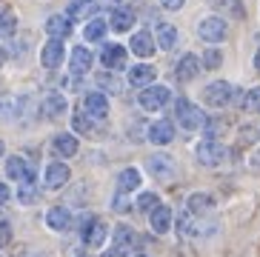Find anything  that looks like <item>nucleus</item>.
<instances>
[{"label":"nucleus","instance_id":"1","mask_svg":"<svg viewBox=\"0 0 260 257\" xmlns=\"http://www.w3.org/2000/svg\"><path fill=\"white\" fill-rule=\"evenodd\" d=\"M194 157H198V163L203 169H223L226 163L232 160V149L223 140H200L198 146H194Z\"/></svg>","mask_w":260,"mask_h":257},{"label":"nucleus","instance_id":"2","mask_svg":"<svg viewBox=\"0 0 260 257\" xmlns=\"http://www.w3.org/2000/svg\"><path fill=\"white\" fill-rule=\"evenodd\" d=\"M77 232H80V240L89 246V249H103L112 237V229H109L106 220L94 217V214H83L77 220Z\"/></svg>","mask_w":260,"mask_h":257},{"label":"nucleus","instance_id":"3","mask_svg":"<svg viewBox=\"0 0 260 257\" xmlns=\"http://www.w3.org/2000/svg\"><path fill=\"white\" fill-rule=\"evenodd\" d=\"M214 232H217V223L209 217H191L189 212L177 217V235L183 240H209L214 237Z\"/></svg>","mask_w":260,"mask_h":257},{"label":"nucleus","instance_id":"4","mask_svg":"<svg viewBox=\"0 0 260 257\" xmlns=\"http://www.w3.org/2000/svg\"><path fill=\"white\" fill-rule=\"evenodd\" d=\"M203 120H206V114H203V109H200L198 103H191L189 98L175 100V123L183 128V132H200Z\"/></svg>","mask_w":260,"mask_h":257},{"label":"nucleus","instance_id":"5","mask_svg":"<svg viewBox=\"0 0 260 257\" xmlns=\"http://www.w3.org/2000/svg\"><path fill=\"white\" fill-rule=\"evenodd\" d=\"M200 100H203V106H209V109H226L229 103H235V86H232L229 80L206 83L203 91H200Z\"/></svg>","mask_w":260,"mask_h":257},{"label":"nucleus","instance_id":"6","mask_svg":"<svg viewBox=\"0 0 260 257\" xmlns=\"http://www.w3.org/2000/svg\"><path fill=\"white\" fill-rule=\"evenodd\" d=\"M146 174L154 177V180H160V183L175 180L177 177L175 157H172L169 151H154V154H149V157H146Z\"/></svg>","mask_w":260,"mask_h":257},{"label":"nucleus","instance_id":"7","mask_svg":"<svg viewBox=\"0 0 260 257\" xmlns=\"http://www.w3.org/2000/svg\"><path fill=\"white\" fill-rule=\"evenodd\" d=\"M198 38L209 46H220L223 40L229 38V23L220 15H206L198 23Z\"/></svg>","mask_w":260,"mask_h":257},{"label":"nucleus","instance_id":"8","mask_svg":"<svg viewBox=\"0 0 260 257\" xmlns=\"http://www.w3.org/2000/svg\"><path fill=\"white\" fill-rule=\"evenodd\" d=\"M169 100H172V89L163 86V83H152V86H146V89L138 91V106L149 114H154V112H160L163 106H169Z\"/></svg>","mask_w":260,"mask_h":257},{"label":"nucleus","instance_id":"9","mask_svg":"<svg viewBox=\"0 0 260 257\" xmlns=\"http://www.w3.org/2000/svg\"><path fill=\"white\" fill-rule=\"evenodd\" d=\"M100 66L106 69V72H123L126 69V60H129V49L115 40H109V43H100V54H98Z\"/></svg>","mask_w":260,"mask_h":257},{"label":"nucleus","instance_id":"10","mask_svg":"<svg viewBox=\"0 0 260 257\" xmlns=\"http://www.w3.org/2000/svg\"><path fill=\"white\" fill-rule=\"evenodd\" d=\"M3 169H6V177L12 183H17V186L20 183H35V169H31V163L23 154H9Z\"/></svg>","mask_w":260,"mask_h":257},{"label":"nucleus","instance_id":"11","mask_svg":"<svg viewBox=\"0 0 260 257\" xmlns=\"http://www.w3.org/2000/svg\"><path fill=\"white\" fill-rule=\"evenodd\" d=\"M69 180H72V169L63 160H49L46 169H43V186L49 191H60Z\"/></svg>","mask_w":260,"mask_h":257},{"label":"nucleus","instance_id":"12","mask_svg":"<svg viewBox=\"0 0 260 257\" xmlns=\"http://www.w3.org/2000/svg\"><path fill=\"white\" fill-rule=\"evenodd\" d=\"M129 52L135 54V57H140V60H152L154 52H157V43H154V35L149 29H138V31H132V38H129Z\"/></svg>","mask_w":260,"mask_h":257},{"label":"nucleus","instance_id":"13","mask_svg":"<svg viewBox=\"0 0 260 257\" xmlns=\"http://www.w3.org/2000/svg\"><path fill=\"white\" fill-rule=\"evenodd\" d=\"M214 209H217V200H214L212 191H191V195L186 197L183 212H189L191 217H212Z\"/></svg>","mask_w":260,"mask_h":257},{"label":"nucleus","instance_id":"14","mask_svg":"<svg viewBox=\"0 0 260 257\" xmlns=\"http://www.w3.org/2000/svg\"><path fill=\"white\" fill-rule=\"evenodd\" d=\"M63 60H66V40L49 38L40 46V66L43 69H60Z\"/></svg>","mask_w":260,"mask_h":257},{"label":"nucleus","instance_id":"15","mask_svg":"<svg viewBox=\"0 0 260 257\" xmlns=\"http://www.w3.org/2000/svg\"><path fill=\"white\" fill-rule=\"evenodd\" d=\"M109 98L103 94L100 89L94 91H86V98H83V112L92 117V120H106L109 117Z\"/></svg>","mask_w":260,"mask_h":257},{"label":"nucleus","instance_id":"16","mask_svg":"<svg viewBox=\"0 0 260 257\" xmlns=\"http://www.w3.org/2000/svg\"><path fill=\"white\" fill-rule=\"evenodd\" d=\"M149 226H152L154 235H169L175 229V212H172V206H166V203L154 206L152 212H149Z\"/></svg>","mask_w":260,"mask_h":257},{"label":"nucleus","instance_id":"17","mask_svg":"<svg viewBox=\"0 0 260 257\" xmlns=\"http://www.w3.org/2000/svg\"><path fill=\"white\" fill-rule=\"evenodd\" d=\"M135 243H138V232L132 226H115L112 229V251L115 254H120V257H126L132 249H135Z\"/></svg>","mask_w":260,"mask_h":257},{"label":"nucleus","instance_id":"18","mask_svg":"<svg viewBox=\"0 0 260 257\" xmlns=\"http://www.w3.org/2000/svg\"><path fill=\"white\" fill-rule=\"evenodd\" d=\"M157 80V69L152 63H138V66L126 69V83L135 86V89H146V86H152Z\"/></svg>","mask_w":260,"mask_h":257},{"label":"nucleus","instance_id":"19","mask_svg":"<svg viewBox=\"0 0 260 257\" xmlns=\"http://www.w3.org/2000/svg\"><path fill=\"white\" fill-rule=\"evenodd\" d=\"M52 151L63 160L75 157L77 151H80V137H77L75 132H57V135L52 137Z\"/></svg>","mask_w":260,"mask_h":257},{"label":"nucleus","instance_id":"20","mask_svg":"<svg viewBox=\"0 0 260 257\" xmlns=\"http://www.w3.org/2000/svg\"><path fill=\"white\" fill-rule=\"evenodd\" d=\"M43 220H46L49 232H57V235H63V232H69V229L75 226V217H72V212L66 206H52Z\"/></svg>","mask_w":260,"mask_h":257},{"label":"nucleus","instance_id":"21","mask_svg":"<svg viewBox=\"0 0 260 257\" xmlns=\"http://www.w3.org/2000/svg\"><path fill=\"white\" fill-rule=\"evenodd\" d=\"M92 63H94V54L89 52V46H75L69 52V72L72 75H89L92 72Z\"/></svg>","mask_w":260,"mask_h":257},{"label":"nucleus","instance_id":"22","mask_svg":"<svg viewBox=\"0 0 260 257\" xmlns=\"http://www.w3.org/2000/svg\"><path fill=\"white\" fill-rule=\"evenodd\" d=\"M146 140L152 146H169L175 140V123L172 120H154L146 128Z\"/></svg>","mask_w":260,"mask_h":257},{"label":"nucleus","instance_id":"23","mask_svg":"<svg viewBox=\"0 0 260 257\" xmlns=\"http://www.w3.org/2000/svg\"><path fill=\"white\" fill-rule=\"evenodd\" d=\"M135 9L129 6H117L112 9V15H109V31H117V35H123V31H132L135 29Z\"/></svg>","mask_w":260,"mask_h":257},{"label":"nucleus","instance_id":"24","mask_svg":"<svg viewBox=\"0 0 260 257\" xmlns=\"http://www.w3.org/2000/svg\"><path fill=\"white\" fill-rule=\"evenodd\" d=\"M200 72H203V69H200V57L198 54H191V52H186L183 57L177 60V66H175V77L180 80V83H191Z\"/></svg>","mask_w":260,"mask_h":257},{"label":"nucleus","instance_id":"25","mask_svg":"<svg viewBox=\"0 0 260 257\" xmlns=\"http://www.w3.org/2000/svg\"><path fill=\"white\" fill-rule=\"evenodd\" d=\"M40 109H43V114H46L49 120H57V117H63V114L69 112V100H66L63 91H49L46 98H43V103H40Z\"/></svg>","mask_w":260,"mask_h":257},{"label":"nucleus","instance_id":"26","mask_svg":"<svg viewBox=\"0 0 260 257\" xmlns=\"http://www.w3.org/2000/svg\"><path fill=\"white\" fill-rule=\"evenodd\" d=\"M177 40H180V35H177L175 23H157V29H154V43H157L160 52H175Z\"/></svg>","mask_w":260,"mask_h":257},{"label":"nucleus","instance_id":"27","mask_svg":"<svg viewBox=\"0 0 260 257\" xmlns=\"http://www.w3.org/2000/svg\"><path fill=\"white\" fill-rule=\"evenodd\" d=\"M109 35V20L106 17H89V20L83 23V40L86 43H103V38Z\"/></svg>","mask_w":260,"mask_h":257},{"label":"nucleus","instance_id":"28","mask_svg":"<svg viewBox=\"0 0 260 257\" xmlns=\"http://www.w3.org/2000/svg\"><path fill=\"white\" fill-rule=\"evenodd\" d=\"M43 29H46L49 38L54 40H66L72 35V20L66 15H49L46 23H43Z\"/></svg>","mask_w":260,"mask_h":257},{"label":"nucleus","instance_id":"29","mask_svg":"<svg viewBox=\"0 0 260 257\" xmlns=\"http://www.w3.org/2000/svg\"><path fill=\"white\" fill-rule=\"evenodd\" d=\"M140 186H143V174H140V169L126 166L120 174H117V191H123V195H132V191H138Z\"/></svg>","mask_w":260,"mask_h":257},{"label":"nucleus","instance_id":"30","mask_svg":"<svg viewBox=\"0 0 260 257\" xmlns=\"http://www.w3.org/2000/svg\"><path fill=\"white\" fill-rule=\"evenodd\" d=\"M98 12V0H72L69 9H66V17L69 20H89Z\"/></svg>","mask_w":260,"mask_h":257},{"label":"nucleus","instance_id":"31","mask_svg":"<svg viewBox=\"0 0 260 257\" xmlns=\"http://www.w3.org/2000/svg\"><path fill=\"white\" fill-rule=\"evenodd\" d=\"M200 132H203V137H206V140H220V137L226 135V120H223L220 114H212V117H206V120H203Z\"/></svg>","mask_w":260,"mask_h":257},{"label":"nucleus","instance_id":"32","mask_svg":"<svg viewBox=\"0 0 260 257\" xmlns=\"http://www.w3.org/2000/svg\"><path fill=\"white\" fill-rule=\"evenodd\" d=\"M72 132H75L77 137L94 135V120L86 112H75V114H72Z\"/></svg>","mask_w":260,"mask_h":257},{"label":"nucleus","instance_id":"33","mask_svg":"<svg viewBox=\"0 0 260 257\" xmlns=\"http://www.w3.org/2000/svg\"><path fill=\"white\" fill-rule=\"evenodd\" d=\"M17 31V17L12 9H0V40H6L12 38Z\"/></svg>","mask_w":260,"mask_h":257},{"label":"nucleus","instance_id":"34","mask_svg":"<svg viewBox=\"0 0 260 257\" xmlns=\"http://www.w3.org/2000/svg\"><path fill=\"white\" fill-rule=\"evenodd\" d=\"M98 89L103 91V94H106V91L109 94H117L123 86H120V80L115 77V72H100L98 75Z\"/></svg>","mask_w":260,"mask_h":257},{"label":"nucleus","instance_id":"35","mask_svg":"<svg viewBox=\"0 0 260 257\" xmlns=\"http://www.w3.org/2000/svg\"><path fill=\"white\" fill-rule=\"evenodd\" d=\"M154 206H160V197H157V191H140L138 200H135V209H138V212H143V214H149Z\"/></svg>","mask_w":260,"mask_h":257},{"label":"nucleus","instance_id":"36","mask_svg":"<svg viewBox=\"0 0 260 257\" xmlns=\"http://www.w3.org/2000/svg\"><path fill=\"white\" fill-rule=\"evenodd\" d=\"M38 183H20V189H17V203L20 206H31L38 200Z\"/></svg>","mask_w":260,"mask_h":257},{"label":"nucleus","instance_id":"37","mask_svg":"<svg viewBox=\"0 0 260 257\" xmlns=\"http://www.w3.org/2000/svg\"><path fill=\"white\" fill-rule=\"evenodd\" d=\"M240 109H246V112H260V86H252V89L243 91Z\"/></svg>","mask_w":260,"mask_h":257},{"label":"nucleus","instance_id":"38","mask_svg":"<svg viewBox=\"0 0 260 257\" xmlns=\"http://www.w3.org/2000/svg\"><path fill=\"white\" fill-rule=\"evenodd\" d=\"M220 63H223V52L217 46H209L203 52V57H200V69H217Z\"/></svg>","mask_w":260,"mask_h":257},{"label":"nucleus","instance_id":"39","mask_svg":"<svg viewBox=\"0 0 260 257\" xmlns=\"http://www.w3.org/2000/svg\"><path fill=\"white\" fill-rule=\"evenodd\" d=\"M17 117V98L0 94V120H15Z\"/></svg>","mask_w":260,"mask_h":257},{"label":"nucleus","instance_id":"40","mask_svg":"<svg viewBox=\"0 0 260 257\" xmlns=\"http://www.w3.org/2000/svg\"><path fill=\"white\" fill-rule=\"evenodd\" d=\"M112 212H117V214L132 212V200H129V195H123V191H115V197H112Z\"/></svg>","mask_w":260,"mask_h":257},{"label":"nucleus","instance_id":"41","mask_svg":"<svg viewBox=\"0 0 260 257\" xmlns=\"http://www.w3.org/2000/svg\"><path fill=\"white\" fill-rule=\"evenodd\" d=\"M9 243H12V223L0 220V249H6Z\"/></svg>","mask_w":260,"mask_h":257},{"label":"nucleus","instance_id":"42","mask_svg":"<svg viewBox=\"0 0 260 257\" xmlns=\"http://www.w3.org/2000/svg\"><path fill=\"white\" fill-rule=\"evenodd\" d=\"M237 135H240V146H252V143H254V135H257V128L243 126L240 132H237Z\"/></svg>","mask_w":260,"mask_h":257},{"label":"nucleus","instance_id":"43","mask_svg":"<svg viewBox=\"0 0 260 257\" xmlns=\"http://www.w3.org/2000/svg\"><path fill=\"white\" fill-rule=\"evenodd\" d=\"M160 3V9H166V12H180V9L186 6V0H157Z\"/></svg>","mask_w":260,"mask_h":257},{"label":"nucleus","instance_id":"44","mask_svg":"<svg viewBox=\"0 0 260 257\" xmlns=\"http://www.w3.org/2000/svg\"><path fill=\"white\" fill-rule=\"evenodd\" d=\"M217 3H220V6H223V9H229L232 15H237V17H243V9L237 6L235 0H217Z\"/></svg>","mask_w":260,"mask_h":257},{"label":"nucleus","instance_id":"45","mask_svg":"<svg viewBox=\"0 0 260 257\" xmlns=\"http://www.w3.org/2000/svg\"><path fill=\"white\" fill-rule=\"evenodd\" d=\"M249 166H252L254 172H260V146L254 149V154H252V157H249Z\"/></svg>","mask_w":260,"mask_h":257},{"label":"nucleus","instance_id":"46","mask_svg":"<svg viewBox=\"0 0 260 257\" xmlns=\"http://www.w3.org/2000/svg\"><path fill=\"white\" fill-rule=\"evenodd\" d=\"M9 197H12L9 186H6V183H0V206H3V203H9Z\"/></svg>","mask_w":260,"mask_h":257},{"label":"nucleus","instance_id":"47","mask_svg":"<svg viewBox=\"0 0 260 257\" xmlns=\"http://www.w3.org/2000/svg\"><path fill=\"white\" fill-rule=\"evenodd\" d=\"M6 60H9V52H6V49H3V46H0V69L6 66Z\"/></svg>","mask_w":260,"mask_h":257},{"label":"nucleus","instance_id":"48","mask_svg":"<svg viewBox=\"0 0 260 257\" xmlns=\"http://www.w3.org/2000/svg\"><path fill=\"white\" fill-rule=\"evenodd\" d=\"M117 3H120V0H98V9L100 6H115L117 9Z\"/></svg>","mask_w":260,"mask_h":257},{"label":"nucleus","instance_id":"49","mask_svg":"<svg viewBox=\"0 0 260 257\" xmlns=\"http://www.w3.org/2000/svg\"><path fill=\"white\" fill-rule=\"evenodd\" d=\"M252 63H254V72H260V46H257V52H254Z\"/></svg>","mask_w":260,"mask_h":257},{"label":"nucleus","instance_id":"50","mask_svg":"<svg viewBox=\"0 0 260 257\" xmlns=\"http://www.w3.org/2000/svg\"><path fill=\"white\" fill-rule=\"evenodd\" d=\"M100 257H120V254H115V251L109 249V251H106V254H100Z\"/></svg>","mask_w":260,"mask_h":257},{"label":"nucleus","instance_id":"51","mask_svg":"<svg viewBox=\"0 0 260 257\" xmlns=\"http://www.w3.org/2000/svg\"><path fill=\"white\" fill-rule=\"evenodd\" d=\"M132 257H154V254H146V251H138V254H132Z\"/></svg>","mask_w":260,"mask_h":257},{"label":"nucleus","instance_id":"52","mask_svg":"<svg viewBox=\"0 0 260 257\" xmlns=\"http://www.w3.org/2000/svg\"><path fill=\"white\" fill-rule=\"evenodd\" d=\"M3 154H6V146H3V140H0V157H3Z\"/></svg>","mask_w":260,"mask_h":257},{"label":"nucleus","instance_id":"53","mask_svg":"<svg viewBox=\"0 0 260 257\" xmlns=\"http://www.w3.org/2000/svg\"><path fill=\"white\" fill-rule=\"evenodd\" d=\"M31 257H46V254H31Z\"/></svg>","mask_w":260,"mask_h":257},{"label":"nucleus","instance_id":"54","mask_svg":"<svg viewBox=\"0 0 260 257\" xmlns=\"http://www.w3.org/2000/svg\"><path fill=\"white\" fill-rule=\"evenodd\" d=\"M75 257H89V254H75Z\"/></svg>","mask_w":260,"mask_h":257}]
</instances>
